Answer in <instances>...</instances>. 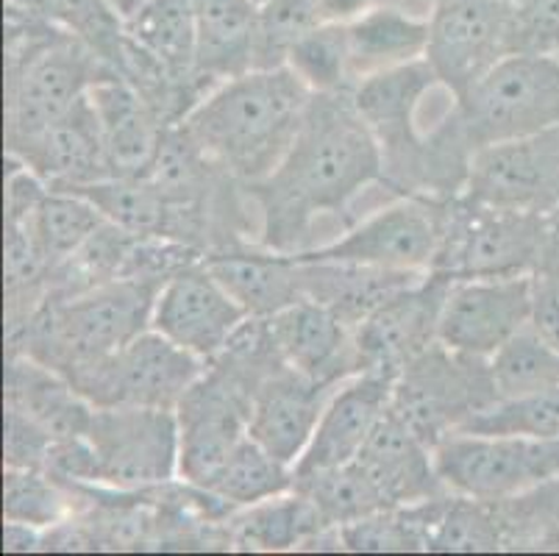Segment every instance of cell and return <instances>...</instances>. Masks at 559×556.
Here are the masks:
<instances>
[{
  "instance_id": "1",
  "label": "cell",
  "mask_w": 559,
  "mask_h": 556,
  "mask_svg": "<svg viewBox=\"0 0 559 556\" xmlns=\"http://www.w3.org/2000/svg\"><path fill=\"white\" fill-rule=\"evenodd\" d=\"M384 187L381 147L350 92L312 95L296 140L276 170L246 187L257 212V242L282 253L314 248L326 217L350 226V206L370 187Z\"/></svg>"
},
{
  "instance_id": "2",
  "label": "cell",
  "mask_w": 559,
  "mask_h": 556,
  "mask_svg": "<svg viewBox=\"0 0 559 556\" xmlns=\"http://www.w3.org/2000/svg\"><path fill=\"white\" fill-rule=\"evenodd\" d=\"M312 95L287 64L253 68L212 86L181 126L215 165L251 187L284 159Z\"/></svg>"
},
{
  "instance_id": "3",
  "label": "cell",
  "mask_w": 559,
  "mask_h": 556,
  "mask_svg": "<svg viewBox=\"0 0 559 556\" xmlns=\"http://www.w3.org/2000/svg\"><path fill=\"white\" fill-rule=\"evenodd\" d=\"M109 73L117 70L70 31L7 7V147L68 115Z\"/></svg>"
},
{
  "instance_id": "4",
  "label": "cell",
  "mask_w": 559,
  "mask_h": 556,
  "mask_svg": "<svg viewBox=\"0 0 559 556\" xmlns=\"http://www.w3.org/2000/svg\"><path fill=\"white\" fill-rule=\"evenodd\" d=\"M162 284L117 279L75 295L48 293L28 326L7 340V356L28 354L70 379L151 329Z\"/></svg>"
},
{
  "instance_id": "5",
  "label": "cell",
  "mask_w": 559,
  "mask_h": 556,
  "mask_svg": "<svg viewBox=\"0 0 559 556\" xmlns=\"http://www.w3.org/2000/svg\"><path fill=\"white\" fill-rule=\"evenodd\" d=\"M559 212H521L451 198L435 270L449 279L532 275L546 257Z\"/></svg>"
},
{
  "instance_id": "6",
  "label": "cell",
  "mask_w": 559,
  "mask_h": 556,
  "mask_svg": "<svg viewBox=\"0 0 559 556\" xmlns=\"http://www.w3.org/2000/svg\"><path fill=\"white\" fill-rule=\"evenodd\" d=\"M498 404L490 359L435 343L395 376L390 412L429 448Z\"/></svg>"
},
{
  "instance_id": "7",
  "label": "cell",
  "mask_w": 559,
  "mask_h": 556,
  "mask_svg": "<svg viewBox=\"0 0 559 556\" xmlns=\"http://www.w3.org/2000/svg\"><path fill=\"white\" fill-rule=\"evenodd\" d=\"M474 147L559 126V56L510 54L456 100Z\"/></svg>"
},
{
  "instance_id": "8",
  "label": "cell",
  "mask_w": 559,
  "mask_h": 556,
  "mask_svg": "<svg viewBox=\"0 0 559 556\" xmlns=\"http://www.w3.org/2000/svg\"><path fill=\"white\" fill-rule=\"evenodd\" d=\"M93 448V487L140 493L179 478V417L156 406H95L86 431Z\"/></svg>"
},
{
  "instance_id": "9",
  "label": "cell",
  "mask_w": 559,
  "mask_h": 556,
  "mask_svg": "<svg viewBox=\"0 0 559 556\" xmlns=\"http://www.w3.org/2000/svg\"><path fill=\"white\" fill-rule=\"evenodd\" d=\"M445 206L449 201H437V198L395 196L376 212L350 223L334 239L314 245L296 257L429 273L435 270L437 253L443 245Z\"/></svg>"
},
{
  "instance_id": "10",
  "label": "cell",
  "mask_w": 559,
  "mask_h": 556,
  "mask_svg": "<svg viewBox=\"0 0 559 556\" xmlns=\"http://www.w3.org/2000/svg\"><path fill=\"white\" fill-rule=\"evenodd\" d=\"M253 379L228 359L206 362V370L176 406L179 417V482L203 489L231 451L248 437Z\"/></svg>"
},
{
  "instance_id": "11",
  "label": "cell",
  "mask_w": 559,
  "mask_h": 556,
  "mask_svg": "<svg viewBox=\"0 0 559 556\" xmlns=\"http://www.w3.org/2000/svg\"><path fill=\"white\" fill-rule=\"evenodd\" d=\"M435 462L451 493L504 501L559 478V437L456 431L435 448Z\"/></svg>"
},
{
  "instance_id": "12",
  "label": "cell",
  "mask_w": 559,
  "mask_h": 556,
  "mask_svg": "<svg viewBox=\"0 0 559 556\" xmlns=\"http://www.w3.org/2000/svg\"><path fill=\"white\" fill-rule=\"evenodd\" d=\"M203 370L206 362L148 329L106 359L81 367L70 381L93 406L176 410Z\"/></svg>"
},
{
  "instance_id": "13",
  "label": "cell",
  "mask_w": 559,
  "mask_h": 556,
  "mask_svg": "<svg viewBox=\"0 0 559 556\" xmlns=\"http://www.w3.org/2000/svg\"><path fill=\"white\" fill-rule=\"evenodd\" d=\"M510 54H515L512 3L431 0L426 61L456 100Z\"/></svg>"
},
{
  "instance_id": "14",
  "label": "cell",
  "mask_w": 559,
  "mask_h": 556,
  "mask_svg": "<svg viewBox=\"0 0 559 556\" xmlns=\"http://www.w3.org/2000/svg\"><path fill=\"white\" fill-rule=\"evenodd\" d=\"M462 196L487 206L559 212V126L479 147Z\"/></svg>"
},
{
  "instance_id": "15",
  "label": "cell",
  "mask_w": 559,
  "mask_h": 556,
  "mask_svg": "<svg viewBox=\"0 0 559 556\" xmlns=\"http://www.w3.org/2000/svg\"><path fill=\"white\" fill-rule=\"evenodd\" d=\"M454 279L429 270L388 298L354 329L362 370L399 376L409 362L440 343V318Z\"/></svg>"
},
{
  "instance_id": "16",
  "label": "cell",
  "mask_w": 559,
  "mask_h": 556,
  "mask_svg": "<svg viewBox=\"0 0 559 556\" xmlns=\"http://www.w3.org/2000/svg\"><path fill=\"white\" fill-rule=\"evenodd\" d=\"M532 323V275L454 279L440 318V343L490 359Z\"/></svg>"
},
{
  "instance_id": "17",
  "label": "cell",
  "mask_w": 559,
  "mask_h": 556,
  "mask_svg": "<svg viewBox=\"0 0 559 556\" xmlns=\"http://www.w3.org/2000/svg\"><path fill=\"white\" fill-rule=\"evenodd\" d=\"M246 320V309L223 289L201 259L162 284L151 329L195 354L198 359L212 362L221 356L234 331Z\"/></svg>"
},
{
  "instance_id": "18",
  "label": "cell",
  "mask_w": 559,
  "mask_h": 556,
  "mask_svg": "<svg viewBox=\"0 0 559 556\" xmlns=\"http://www.w3.org/2000/svg\"><path fill=\"white\" fill-rule=\"evenodd\" d=\"M393 385L395 376L379 374V370L348 376L329 398L307 451L296 462V476L354 462L381 417L388 415Z\"/></svg>"
},
{
  "instance_id": "19",
  "label": "cell",
  "mask_w": 559,
  "mask_h": 556,
  "mask_svg": "<svg viewBox=\"0 0 559 556\" xmlns=\"http://www.w3.org/2000/svg\"><path fill=\"white\" fill-rule=\"evenodd\" d=\"M340 385H323V381L307 379L293 367L278 365L253 390L248 435L259 446L267 448L273 457L296 468L312 440L329 398Z\"/></svg>"
},
{
  "instance_id": "20",
  "label": "cell",
  "mask_w": 559,
  "mask_h": 556,
  "mask_svg": "<svg viewBox=\"0 0 559 556\" xmlns=\"http://www.w3.org/2000/svg\"><path fill=\"white\" fill-rule=\"evenodd\" d=\"M273 345L287 367L323 385H340L348 376L362 374L357 336L326 306L301 298L267 318Z\"/></svg>"
},
{
  "instance_id": "21",
  "label": "cell",
  "mask_w": 559,
  "mask_h": 556,
  "mask_svg": "<svg viewBox=\"0 0 559 556\" xmlns=\"http://www.w3.org/2000/svg\"><path fill=\"white\" fill-rule=\"evenodd\" d=\"M7 156L32 167L50 190H75L111 176L104 131L90 92L37 137L7 147Z\"/></svg>"
},
{
  "instance_id": "22",
  "label": "cell",
  "mask_w": 559,
  "mask_h": 556,
  "mask_svg": "<svg viewBox=\"0 0 559 556\" xmlns=\"http://www.w3.org/2000/svg\"><path fill=\"white\" fill-rule=\"evenodd\" d=\"M203 264L248 318H273L304 298L296 253L271 251L259 242H231L203 253Z\"/></svg>"
},
{
  "instance_id": "23",
  "label": "cell",
  "mask_w": 559,
  "mask_h": 556,
  "mask_svg": "<svg viewBox=\"0 0 559 556\" xmlns=\"http://www.w3.org/2000/svg\"><path fill=\"white\" fill-rule=\"evenodd\" d=\"M90 100L98 111L111 176H148L167 129L159 111L120 73L100 79L90 90Z\"/></svg>"
},
{
  "instance_id": "24",
  "label": "cell",
  "mask_w": 559,
  "mask_h": 556,
  "mask_svg": "<svg viewBox=\"0 0 559 556\" xmlns=\"http://www.w3.org/2000/svg\"><path fill=\"white\" fill-rule=\"evenodd\" d=\"M357 462L373 478L390 509L415 507L451 493L437 471L435 448L426 446L390 410L373 428Z\"/></svg>"
},
{
  "instance_id": "25",
  "label": "cell",
  "mask_w": 559,
  "mask_h": 556,
  "mask_svg": "<svg viewBox=\"0 0 559 556\" xmlns=\"http://www.w3.org/2000/svg\"><path fill=\"white\" fill-rule=\"evenodd\" d=\"M7 406L23 412L53 440L86 437L95 406L68 376L28 354L7 356Z\"/></svg>"
},
{
  "instance_id": "26",
  "label": "cell",
  "mask_w": 559,
  "mask_h": 556,
  "mask_svg": "<svg viewBox=\"0 0 559 556\" xmlns=\"http://www.w3.org/2000/svg\"><path fill=\"white\" fill-rule=\"evenodd\" d=\"M126 34L173 84L190 95L192 104L212 90L195 73L198 0H148L126 20Z\"/></svg>"
},
{
  "instance_id": "27",
  "label": "cell",
  "mask_w": 559,
  "mask_h": 556,
  "mask_svg": "<svg viewBox=\"0 0 559 556\" xmlns=\"http://www.w3.org/2000/svg\"><path fill=\"white\" fill-rule=\"evenodd\" d=\"M298 262H301L304 298L326 306L329 312L337 315L350 329H357L384 300L424 275L368 268V264L326 262V259H298Z\"/></svg>"
},
{
  "instance_id": "28",
  "label": "cell",
  "mask_w": 559,
  "mask_h": 556,
  "mask_svg": "<svg viewBox=\"0 0 559 556\" xmlns=\"http://www.w3.org/2000/svg\"><path fill=\"white\" fill-rule=\"evenodd\" d=\"M259 7L251 0H198L195 73L203 84L223 81L257 68Z\"/></svg>"
},
{
  "instance_id": "29",
  "label": "cell",
  "mask_w": 559,
  "mask_h": 556,
  "mask_svg": "<svg viewBox=\"0 0 559 556\" xmlns=\"http://www.w3.org/2000/svg\"><path fill=\"white\" fill-rule=\"evenodd\" d=\"M426 45H429V14L401 7L393 0H379L362 17L348 23L354 84L379 70L426 59Z\"/></svg>"
},
{
  "instance_id": "30",
  "label": "cell",
  "mask_w": 559,
  "mask_h": 556,
  "mask_svg": "<svg viewBox=\"0 0 559 556\" xmlns=\"http://www.w3.org/2000/svg\"><path fill=\"white\" fill-rule=\"evenodd\" d=\"M231 548L240 551H293L309 548L320 534L334 529L318 504L301 489H287L282 496L237 509L226 520Z\"/></svg>"
},
{
  "instance_id": "31",
  "label": "cell",
  "mask_w": 559,
  "mask_h": 556,
  "mask_svg": "<svg viewBox=\"0 0 559 556\" xmlns=\"http://www.w3.org/2000/svg\"><path fill=\"white\" fill-rule=\"evenodd\" d=\"M70 192H79L95 203L106 223L136 237L176 239L179 232V212L148 176H109Z\"/></svg>"
},
{
  "instance_id": "32",
  "label": "cell",
  "mask_w": 559,
  "mask_h": 556,
  "mask_svg": "<svg viewBox=\"0 0 559 556\" xmlns=\"http://www.w3.org/2000/svg\"><path fill=\"white\" fill-rule=\"evenodd\" d=\"M296 487V468L273 457L251 435L234 448L221 471L206 484V493L226 507L246 509Z\"/></svg>"
},
{
  "instance_id": "33",
  "label": "cell",
  "mask_w": 559,
  "mask_h": 556,
  "mask_svg": "<svg viewBox=\"0 0 559 556\" xmlns=\"http://www.w3.org/2000/svg\"><path fill=\"white\" fill-rule=\"evenodd\" d=\"M498 401L535 395L559 385V351L528 323L490 356Z\"/></svg>"
},
{
  "instance_id": "34",
  "label": "cell",
  "mask_w": 559,
  "mask_h": 556,
  "mask_svg": "<svg viewBox=\"0 0 559 556\" xmlns=\"http://www.w3.org/2000/svg\"><path fill=\"white\" fill-rule=\"evenodd\" d=\"M28 223H32L34 237H37L45 259H48L50 273H53L106 221L104 214L95 209V203H90L79 192L48 190L43 201L37 203V209L28 214Z\"/></svg>"
},
{
  "instance_id": "35",
  "label": "cell",
  "mask_w": 559,
  "mask_h": 556,
  "mask_svg": "<svg viewBox=\"0 0 559 556\" xmlns=\"http://www.w3.org/2000/svg\"><path fill=\"white\" fill-rule=\"evenodd\" d=\"M287 64L314 95L329 92H350L354 73H350L348 25L318 23L287 48Z\"/></svg>"
},
{
  "instance_id": "36",
  "label": "cell",
  "mask_w": 559,
  "mask_h": 556,
  "mask_svg": "<svg viewBox=\"0 0 559 556\" xmlns=\"http://www.w3.org/2000/svg\"><path fill=\"white\" fill-rule=\"evenodd\" d=\"M296 489H301L304 496L318 504V509L332 527H345V523L368 518L381 509H390L373 478L365 473L357 459L348 465L296 476Z\"/></svg>"
},
{
  "instance_id": "37",
  "label": "cell",
  "mask_w": 559,
  "mask_h": 556,
  "mask_svg": "<svg viewBox=\"0 0 559 556\" xmlns=\"http://www.w3.org/2000/svg\"><path fill=\"white\" fill-rule=\"evenodd\" d=\"M507 548L504 529L490 501L445 493L437 507L429 532V551L440 554H474Z\"/></svg>"
},
{
  "instance_id": "38",
  "label": "cell",
  "mask_w": 559,
  "mask_h": 556,
  "mask_svg": "<svg viewBox=\"0 0 559 556\" xmlns=\"http://www.w3.org/2000/svg\"><path fill=\"white\" fill-rule=\"evenodd\" d=\"M75 493L48 471L7 468L3 471V518L50 529L75 514Z\"/></svg>"
},
{
  "instance_id": "39",
  "label": "cell",
  "mask_w": 559,
  "mask_h": 556,
  "mask_svg": "<svg viewBox=\"0 0 559 556\" xmlns=\"http://www.w3.org/2000/svg\"><path fill=\"white\" fill-rule=\"evenodd\" d=\"M460 431L467 435H523V437H559V385L535 395L498 401L490 410L479 412Z\"/></svg>"
},
{
  "instance_id": "40",
  "label": "cell",
  "mask_w": 559,
  "mask_h": 556,
  "mask_svg": "<svg viewBox=\"0 0 559 556\" xmlns=\"http://www.w3.org/2000/svg\"><path fill=\"white\" fill-rule=\"evenodd\" d=\"M512 45L515 54L559 56V0L512 3Z\"/></svg>"
},
{
  "instance_id": "41",
  "label": "cell",
  "mask_w": 559,
  "mask_h": 556,
  "mask_svg": "<svg viewBox=\"0 0 559 556\" xmlns=\"http://www.w3.org/2000/svg\"><path fill=\"white\" fill-rule=\"evenodd\" d=\"M7 437H3V453H7V468H37L45 471L53 448V437H48L43 428L17 410H9L3 415Z\"/></svg>"
},
{
  "instance_id": "42",
  "label": "cell",
  "mask_w": 559,
  "mask_h": 556,
  "mask_svg": "<svg viewBox=\"0 0 559 556\" xmlns=\"http://www.w3.org/2000/svg\"><path fill=\"white\" fill-rule=\"evenodd\" d=\"M376 3H379V0H314L320 23L340 25H348L354 23V20H359L370 7H376Z\"/></svg>"
},
{
  "instance_id": "43",
  "label": "cell",
  "mask_w": 559,
  "mask_h": 556,
  "mask_svg": "<svg viewBox=\"0 0 559 556\" xmlns=\"http://www.w3.org/2000/svg\"><path fill=\"white\" fill-rule=\"evenodd\" d=\"M3 551L9 554H28V551H43V529L7 520L3 527Z\"/></svg>"
},
{
  "instance_id": "44",
  "label": "cell",
  "mask_w": 559,
  "mask_h": 556,
  "mask_svg": "<svg viewBox=\"0 0 559 556\" xmlns=\"http://www.w3.org/2000/svg\"><path fill=\"white\" fill-rule=\"evenodd\" d=\"M106 3H109V7L115 9L123 20H131L142 7H145V3H148V0H106Z\"/></svg>"
},
{
  "instance_id": "45",
  "label": "cell",
  "mask_w": 559,
  "mask_h": 556,
  "mask_svg": "<svg viewBox=\"0 0 559 556\" xmlns=\"http://www.w3.org/2000/svg\"><path fill=\"white\" fill-rule=\"evenodd\" d=\"M50 0H7V7L23 9V12H34V14H45Z\"/></svg>"
},
{
  "instance_id": "46",
  "label": "cell",
  "mask_w": 559,
  "mask_h": 556,
  "mask_svg": "<svg viewBox=\"0 0 559 556\" xmlns=\"http://www.w3.org/2000/svg\"><path fill=\"white\" fill-rule=\"evenodd\" d=\"M251 3H253V7L262 9V7H267V3H273V0H251Z\"/></svg>"
},
{
  "instance_id": "47",
  "label": "cell",
  "mask_w": 559,
  "mask_h": 556,
  "mask_svg": "<svg viewBox=\"0 0 559 556\" xmlns=\"http://www.w3.org/2000/svg\"><path fill=\"white\" fill-rule=\"evenodd\" d=\"M504 3H518V0H504Z\"/></svg>"
}]
</instances>
